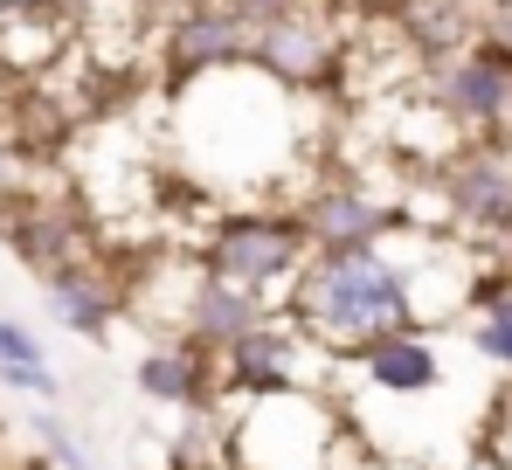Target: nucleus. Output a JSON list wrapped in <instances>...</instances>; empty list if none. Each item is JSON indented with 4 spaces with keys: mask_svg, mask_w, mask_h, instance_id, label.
<instances>
[{
    "mask_svg": "<svg viewBox=\"0 0 512 470\" xmlns=\"http://www.w3.org/2000/svg\"><path fill=\"white\" fill-rule=\"evenodd\" d=\"M63 7H70V14H84V7H97V0H63Z\"/></svg>",
    "mask_w": 512,
    "mask_h": 470,
    "instance_id": "nucleus-21",
    "label": "nucleus"
},
{
    "mask_svg": "<svg viewBox=\"0 0 512 470\" xmlns=\"http://www.w3.org/2000/svg\"><path fill=\"white\" fill-rule=\"evenodd\" d=\"M305 360H340V353H333V346H319L298 318L277 305L250 339H236V346H229V367H222V374H229L243 394H270V388H305V394H312V374H298Z\"/></svg>",
    "mask_w": 512,
    "mask_h": 470,
    "instance_id": "nucleus-7",
    "label": "nucleus"
},
{
    "mask_svg": "<svg viewBox=\"0 0 512 470\" xmlns=\"http://www.w3.org/2000/svg\"><path fill=\"white\" fill-rule=\"evenodd\" d=\"M7 360H49L42 339H35L21 318H0V367H7Z\"/></svg>",
    "mask_w": 512,
    "mask_h": 470,
    "instance_id": "nucleus-18",
    "label": "nucleus"
},
{
    "mask_svg": "<svg viewBox=\"0 0 512 470\" xmlns=\"http://www.w3.org/2000/svg\"><path fill=\"white\" fill-rule=\"evenodd\" d=\"M464 332H471V353H478L485 367L512 374V277H492V284L471 298Z\"/></svg>",
    "mask_w": 512,
    "mask_h": 470,
    "instance_id": "nucleus-14",
    "label": "nucleus"
},
{
    "mask_svg": "<svg viewBox=\"0 0 512 470\" xmlns=\"http://www.w3.org/2000/svg\"><path fill=\"white\" fill-rule=\"evenodd\" d=\"M42 7H63V0H0V21L7 14H42Z\"/></svg>",
    "mask_w": 512,
    "mask_h": 470,
    "instance_id": "nucleus-20",
    "label": "nucleus"
},
{
    "mask_svg": "<svg viewBox=\"0 0 512 470\" xmlns=\"http://www.w3.org/2000/svg\"><path fill=\"white\" fill-rule=\"evenodd\" d=\"M35 443L49 450V464H56V470H97V457L70 436V422H63V415H35Z\"/></svg>",
    "mask_w": 512,
    "mask_h": 470,
    "instance_id": "nucleus-15",
    "label": "nucleus"
},
{
    "mask_svg": "<svg viewBox=\"0 0 512 470\" xmlns=\"http://www.w3.org/2000/svg\"><path fill=\"white\" fill-rule=\"evenodd\" d=\"M284 312L298 318L319 346L360 353L367 339L416 325V318H409V256H395V242L312 249V263L298 270Z\"/></svg>",
    "mask_w": 512,
    "mask_h": 470,
    "instance_id": "nucleus-1",
    "label": "nucleus"
},
{
    "mask_svg": "<svg viewBox=\"0 0 512 470\" xmlns=\"http://www.w3.org/2000/svg\"><path fill=\"white\" fill-rule=\"evenodd\" d=\"M229 63H250V28L229 0H180L167 21H160V77L167 90L215 77Z\"/></svg>",
    "mask_w": 512,
    "mask_h": 470,
    "instance_id": "nucleus-5",
    "label": "nucleus"
},
{
    "mask_svg": "<svg viewBox=\"0 0 512 470\" xmlns=\"http://www.w3.org/2000/svg\"><path fill=\"white\" fill-rule=\"evenodd\" d=\"M28 470H49V464H28Z\"/></svg>",
    "mask_w": 512,
    "mask_h": 470,
    "instance_id": "nucleus-22",
    "label": "nucleus"
},
{
    "mask_svg": "<svg viewBox=\"0 0 512 470\" xmlns=\"http://www.w3.org/2000/svg\"><path fill=\"white\" fill-rule=\"evenodd\" d=\"M236 14H243V28H270V21H291V14H305L312 0H229Z\"/></svg>",
    "mask_w": 512,
    "mask_h": 470,
    "instance_id": "nucleus-17",
    "label": "nucleus"
},
{
    "mask_svg": "<svg viewBox=\"0 0 512 470\" xmlns=\"http://www.w3.org/2000/svg\"><path fill=\"white\" fill-rule=\"evenodd\" d=\"M429 104L457 139H506L512 132V49L499 35H471L457 56L436 63Z\"/></svg>",
    "mask_w": 512,
    "mask_h": 470,
    "instance_id": "nucleus-3",
    "label": "nucleus"
},
{
    "mask_svg": "<svg viewBox=\"0 0 512 470\" xmlns=\"http://www.w3.org/2000/svg\"><path fill=\"white\" fill-rule=\"evenodd\" d=\"M353 360H360V381L381 388V394H429L436 381H443V360H436V346H429L416 325L367 339Z\"/></svg>",
    "mask_w": 512,
    "mask_h": 470,
    "instance_id": "nucleus-13",
    "label": "nucleus"
},
{
    "mask_svg": "<svg viewBox=\"0 0 512 470\" xmlns=\"http://www.w3.org/2000/svg\"><path fill=\"white\" fill-rule=\"evenodd\" d=\"M291 208L312 235V249H367V242H395L409 229V208L367 180H312V187H298Z\"/></svg>",
    "mask_w": 512,
    "mask_h": 470,
    "instance_id": "nucleus-6",
    "label": "nucleus"
},
{
    "mask_svg": "<svg viewBox=\"0 0 512 470\" xmlns=\"http://www.w3.org/2000/svg\"><path fill=\"white\" fill-rule=\"evenodd\" d=\"M443 222L464 235H512V132L506 139H457L436 166Z\"/></svg>",
    "mask_w": 512,
    "mask_h": 470,
    "instance_id": "nucleus-4",
    "label": "nucleus"
},
{
    "mask_svg": "<svg viewBox=\"0 0 512 470\" xmlns=\"http://www.w3.org/2000/svg\"><path fill=\"white\" fill-rule=\"evenodd\" d=\"M250 63L263 77H277L284 90H319L340 63V42L333 28L319 21V7L291 14V21H270V28H250Z\"/></svg>",
    "mask_w": 512,
    "mask_h": 470,
    "instance_id": "nucleus-8",
    "label": "nucleus"
},
{
    "mask_svg": "<svg viewBox=\"0 0 512 470\" xmlns=\"http://www.w3.org/2000/svg\"><path fill=\"white\" fill-rule=\"evenodd\" d=\"M277 312L263 291L250 284H229V277H215V270H201V284H194V305H187V325H180V339H194L201 353H215V360H229V346L236 339H250L263 318Z\"/></svg>",
    "mask_w": 512,
    "mask_h": 470,
    "instance_id": "nucleus-9",
    "label": "nucleus"
},
{
    "mask_svg": "<svg viewBox=\"0 0 512 470\" xmlns=\"http://www.w3.org/2000/svg\"><path fill=\"white\" fill-rule=\"evenodd\" d=\"M167 470H187V464H167Z\"/></svg>",
    "mask_w": 512,
    "mask_h": 470,
    "instance_id": "nucleus-23",
    "label": "nucleus"
},
{
    "mask_svg": "<svg viewBox=\"0 0 512 470\" xmlns=\"http://www.w3.org/2000/svg\"><path fill=\"white\" fill-rule=\"evenodd\" d=\"M0 388L35 394V401H56L63 381H56V367H49V360H7V367H0Z\"/></svg>",
    "mask_w": 512,
    "mask_h": 470,
    "instance_id": "nucleus-16",
    "label": "nucleus"
},
{
    "mask_svg": "<svg viewBox=\"0 0 512 470\" xmlns=\"http://www.w3.org/2000/svg\"><path fill=\"white\" fill-rule=\"evenodd\" d=\"M201 263L277 305V298H291L298 270L312 263V235L298 222V208H229L201 235Z\"/></svg>",
    "mask_w": 512,
    "mask_h": 470,
    "instance_id": "nucleus-2",
    "label": "nucleus"
},
{
    "mask_svg": "<svg viewBox=\"0 0 512 470\" xmlns=\"http://www.w3.org/2000/svg\"><path fill=\"white\" fill-rule=\"evenodd\" d=\"M0 235L14 242V256L28 263V270H63V263H77L84 256V235H77V215H63L56 201H7L0 208Z\"/></svg>",
    "mask_w": 512,
    "mask_h": 470,
    "instance_id": "nucleus-11",
    "label": "nucleus"
},
{
    "mask_svg": "<svg viewBox=\"0 0 512 470\" xmlns=\"http://www.w3.org/2000/svg\"><path fill=\"white\" fill-rule=\"evenodd\" d=\"M485 35H499L512 49V0H485Z\"/></svg>",
    "mask_w": 512,
    "mask_h": 470,
    "instance_id": "nucleus-19",
    "label": "nucleus"
},
{
    "mask_svg": "<svg viewBox=\"0 0 512 470\" xmlns=\"http://www.w3.org/2000/svg\"><path fill=\"white\" fill-rule=\"evenodd\" d=\"M215 353H201L194 339H173V346H153V353H139V367H132V381L146 401H160V408H180V415H201L208 408V394H215Z\"/></svg>",
    "mask_w": 512,
    "mask_h": 470,
    "instance_id": "nucleus-10",
    "label": "nucleus"
},
{
    "mask_svg": "<svg viewBox=\"0 0 512 470\" xmlns=\"http://www.w3.org/2000/svg\"><path fill=\"white\" fill-rule=\"evenodd\" d=\"M49 284V312H56V325L63 332H84V339H104L111 325H118V312H125V298H118V284L90 263V256H77V263H63V270H49L42 277Z\"/></svg>",
    "mask_w": 512,
    "mask_h": 470,
    "instance_id": "nucleus-12",
    "label": "nucleus"
}]
</instances>
